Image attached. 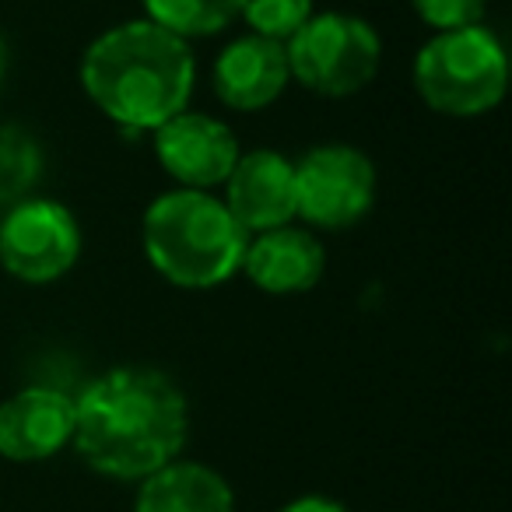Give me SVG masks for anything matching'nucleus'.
<instances>
[{"instance_id":"11","label":"nucleus","mask_w":512,"mask_h":512,"mask_svg":"<svg viewBox=\"0 0 512 512\" xmlns=\"http://www.w3.org/2000/svg\"><path fill=\"white\" fill-rule=\"evenodd\" d=\"M221 186V200L249 235L295 221V162L281 151H242Z\"/></svg>"},{"instance_id":"7","label":"nucleus","mask_w":512,"mask_h":512,"mask_svg":"<svg viewBox=\"0 0 512 512\" xmlns=\"http://www.w3.org/2000/svg\"><path fill=\"white\" fill-rule=\"evenodd\" d=\"M81 225L53 197H22L0 214V267L22 285H53L81 256Z\"/></svg>"},{"instance_id":"2","label":"nucleus","mask_w":512,"mask_h":512,"mask_svg":"<svg viewBox=\"0 0 512 512\" xmlns=\"http://www.w3.org/2000/svg\"><path fill=\"white\" fill-rule=\"evenodd\" d=\"M78 78L81 92L109 123L151 134L169 116L190 109L197 60L179 36L148 18H130L85 46Z\"/></svg>"},{"instance_id":"18","label":"nucleus","mask_w":512,"mask_h":512,"mask_svg":"<svg viewBox=\"0 0 512 512\" xmlns=\"http://www.w3.org/2000/svg\"><path fill=\"white\" fill-rule=\"evenodd\" d=\"M278 512H351V509L341 498H330V495H299L281 505Z\"/></svg>"},{"instance_id":"17","label":"nucleus","mask_w":512,"mask_h":512,"mask_svg":"<svg viewBox=\"0 0 512 512\" xmlns=\"http://www.w3.org/2000/svg\"><path fill=\"white\" fill-rule=\"evenodd\" d=\"M418 22L432 32H456L484 22L488 0H411Z\"/></svg>"},{"instance_id":"4","label":"nucleus","mask_w":512,"mask_h":512,"mask_svg":"<svg viewBox=\"0 0 512 512\" xmlns=\"http://www.w3.org/2000/svg\"><path fill=\"white\" fill-rule=\"evenodd\" d=\"M418 99L449 120H477L498 109L509 92V53L488 25L435 32L411 67Z\"/></svg>"},{"instance_id":"15","label":"nucleus","mask_w":512,"mask_h":512,"mask_svg":"<svg viewBox=\"0 0 512 512\" xmlns=\"http://www.w3.org/2000/svg\"><path fill=\"white\" fill-rule=\"evenodd\" d=\"M43 172V151L18 127L0 130V204H15L29 197Z\"/></svg>"},{"instance_id":"19","label":"nucleus","mask_w":512,"mask_h":512,"mask_svg":"<svg viewBox=\"0 0 512 512\" xmlns=\"http://www.w3.org/2000/svg\"><path fill=\"white\" fill-rule=\"evenodd\" d=\"M4 78H8V43L0 39V85H4Z\"/></svg>"},{"instance_id":"16","label":"nucleus","mask_w":512,"mask_h":512,"mask_svg":"<svg viewBox=\"0 0 512 512\" xmlns=\"http://www.w3.org/2000/svg\"><path fill=\"white\" fill-rule=\"evenodd\" d=\"M313 11H316L313 0H242L239 18L249 25L253 36L288 43L313 18Z\"/></svg>"},{"instance_id":"8","label":"nucleus","mask_w":512,"mask_h":512,"mask_svg":"<svg viewBox=\"0 0 512 512\" xmlns=\"http://www.w3.org/2000/svg\"><path fill=\"white\" fill-rule=\"evenodd\" d=\"M151 148L165 176L186 190L221 186L242 155L235 130L218 116L197 109H183L151 130Z\"/></svg>"},{"instance_id":"1","label":"nucleus","mask_w":512,"mask_h":512,"mask_svg":"<svg viewBox=\"0 0 512 512\" xmlns=\"http://www.w3.org/2000/svg\"><path fill=\"white\" fill-rule=\"evenodd\" d=\"M190 442L186 390L155 365H116L74 400V453L95 474L144 481Z\"/></svg>"},{"instance_id":"12","label":"nucleus","mask_w":512,"mask_h":512,"mask_svg":"<svg viewBox=\"0 0 512 512\" xmlns=\"http://www.w3.org/2000/svg\"><path fill=\"white\" fill-rule=\"evenodd\" d=\"M288 85L292 74H288L285 43L253 32L232 39L211 64V88L221 106L232 113H260L274 106Z\"/></svg>"},{"instance_id":"9","label":"nucleus","mask_w":512,"mask_h":512,"mask_svg":"<svg viewBox=\"0 0 512 512\" xmlns=\"http://www.w3.org/2000/svg\"><path fill=\"white\" fill-rule=\"evenodd\" d=\"M239 274L264 295H306L327 274V249L320 235L306 225H281L267 232L249 235V246L242 253Z\"/></svg>"},{"instance_id":"13","label":"nucleus","mask_w":512,"mask_h":512,"mask_svg":"<svg viewBox=\"0 0 512 512\" xmlns=\"http://www.w3.org/2000/svg\"><path fill=\"white\" fill-rule=\"evenodd\" d=\"M134 512H235V491L200 460H172L137 481Z\"/></svg>"},{"instance_id":"6","label":"nucleus","mask_w":512,"mask_h":512,"mask_svg":"<svg viewBox=\"0 0 512 512\" xmlns=\"http://www.w3.org/2000/svg\"><path fill=\"white\" fill-rule=\"evenodd\" d=\"M379 172L362 148L316 144L295 162V221L316 232H344L376 207Z\"/></svg>"},{"instance_id":"14","label":"nucleus","mask_w":512,"mask_h":512,"mask_svg":"<svg viewBox=\"0 0 512 512\" xmlns=\"http://www.w3.org/2000/svg\"><path fill=\"white\" fill-rule=\"evenodd\" d=\"M144 18L183 43L221 36L239 18L242 0H141Z\"/></svg>"},{"instance_id":"5","label":"nucleus","mask_w":512,"mask_h":512,"mask_svg":"<svg viewBox=\"0 0 512 512\" xmlns=\"http://www.w3.org/2000/svg\"><path fill=\"white\" fill-rule=\"evenodd\" d=\"M288 74L320 99H351L379 78L383 39L372 22L348 11H313L285 43Z\"/></svg>"},{"instance_id":"10","label":"nucleus","mask_w":512,"mask_h":512,"mask_svg":"<svg viewBox=\"0 0 512 512\" xmlns=\"http://www.w3.org/2000/svg\"><path fill=\"white\" fill-rule=\"evenodd\" d=\"M74 439V397L53 386H25L0 404V460L46 463Z\"/></svg>"},{"instance_id":"3","label":"nucleus","mask_w":512,"mask_h":512,"mask_svg":"<svg viewBox=\"0 0 512 512\" xmlns=\"http://www.w3.org/2000/svg\"><path fill=\"white\" fill-rule=\"evenodd\" d=\"M141 246L158 278L186 292H211L239 274L249 232L211 190L172 186L144 211Z\"/></svg>"}]
</instances>
